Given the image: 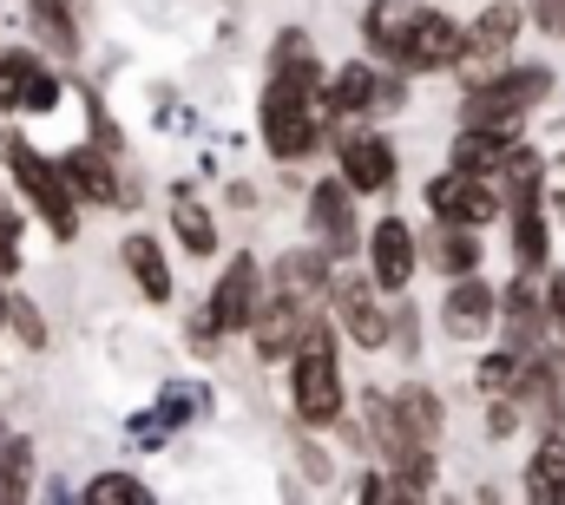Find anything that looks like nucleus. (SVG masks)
<instances>
[{
  "instance_id": "32",
  "label": "nucleus",
  "mask_w": 565,
  "mask_h": 505,
  "mask_svg": "<svg viewBox=\"0 0 565 505\" xmlns=\"http://www.w3.org/2000/svg\"><path fill=\"white\" fill-rule=\"evenodd\" d=\"M422 348H427V322H422V309L408 302V296H395V335H388V355L395 362H422Z\"/></svg>"
},
{
  "instance_id": "28",
  "label": "nucleus",
  "mask_w": 565,
  "mask_h": 505,
  "mask_svg": "<svg viewBox=\"0 0 565 505\" xmlns=\"http://www.w3.org/2000/svg\"><path fill=\"white\" fill-rule=\"evenodd\" d=\"M526 368H533V355H520L513 342H493V348L473 355V394H480V400H493V394H520Z\"/></svg>"
},
{
  "instance_id": "21",
  "label": "nucleus",
  "mask_w": 565,
  "mask_h": 505,
  "mask_svg": "<svg viewBox=\"0 0 565 505\" xmlns=\"http://www.w3.org/2000/svg\"><path fill=\"white\" fill-rule=\"evenodd\" d=\"M480 237H487V230H473V224H447V217H427V230H422L427 269H434L440 282L487 269V244H480Z\"/></svg>"
},
{
  "instance_id": "23",
  "label": "nucleus",
  "mask_w": 565,
  "mask_h": 505,
  "mask_svg": "<svg viewBox=\"0 0 565 505\" xmlns=\"http://www.w3.org/2000/svg\"><path fill=\"white\" fill-rule=\"evenodd\" d=\"M264 73H277V79H309V86H329V60H322L316 33H309L302 20H289V26H277V33H270Z\"/></svg>"
},
{
  "instance_id": "10",
  "label": "nucleus",
  "mask_w": 565,
  "mask_h": 505,
  "mask_svg": "<svg viewBox=\"0 0 565 505\" xmlns=\"http://www.w3.org/2000/svg\"><path fill=\"white\" fill-rule=\"evenodd\" d=\"M335 171L362 191V197H395L402 191V144H395V131L382 126H342L335 131Z\"/></svg>"
},
{
  "instance_id": "14",
  "label": "nucleus",
  "mask_w": 565,
  "mask_h": 505,
  "mask_svg": "<svg viewBox=\"0 0 565 505\" xmlns=\"http://www.w3.org/2000/svg\"><path fill=\"white\" fill-rule=\"evenodd\" d=\"M500 342H513L520 355H546L559 342L553 335V309H546V276L513 269L500 282Z\"/></svg>"
},
{
  "instance_id": "25",
  "label": "nucleus",
  "mask_w": 565,
  "mask_h": 505,
  "mask_svg": "<svg viewBox=\"0 0 565 505\" xmlns=\"http://www.w3.org/2000/svg\"><path fill=\"white\" fill-rule=\"evenodd\" d=\"M520 493H526L533 505H565V427H546V433H533Z\"/></svg>"
},
{
  "instance_id": "18",
  "label": "nucleus",
  "mask_w": 565,
  "mask_h": 505,
  "mask_svg": "<svg viewBox=\"0 0 565 505\" xmlns=\"http://www.w3.org/2000/svg\"><path fill=\"white\" fill-rule=\"evenodd\" d=\"M329 309V302H322ZM309 315L316 309H302V302H289V296H264V309H257V322H250V355H257V368H282L289 355H296V342H302V329H309Z\"/></svg>"
},
{
  "instance_id": "35",
  "label": "nucleus",
  "mask_w": 565,
  "mask_h": 505,
  "mask_svg": "<svg viewBox=\"0 0 565 505\" xmlns=\"http://www.w3.org/2000/svg\"><path fill=\"white\" fill-rule=\"evenodd\" d=\"M546 309H553V335L565 342V262L546 269Z\"/></svg>"
},
{
  "instance_id": "26",
  "label": "nucleus",
  "mask_w": 565,
  "mask_h": 505,
  "mask_svg": "<svg viewBox=\"0 0 565 505\" xmlns=\"http://www.w3.org/2000/svg\"><path fill=\"white\" fill-rule=\"evenodd\" d=\"M33 473H40V447L26 427H13V413H0V505L33 499Z\"/></svg>"
},
{
  "instance_id": "37",
  "label": "nucleus",
  "mask_w": 565,
  "mask_h": 505,
  "mask_svg": "<svg viewBox=\"0 0 565 505\" xmlns=\"http://www.w3.org/2000/svg\"><path fill=\"white\" fill-rule=\"evenodd\" d=\"M7 309H13V289L0 282V335H7Z\"/></svg>"
},
{
  "instance_id": "31",
  "label": "nucleus",
  "mask_w": 565,
  "mask_h": 505,
  "mask_svg": "<svg viewBox=\"0 0 565 505\" xmlns=\"http://www.w3.org/2000/svg\"><path fill=\"white\" fill-rule=\"evenodd\" d=\"M7 335H13L26 355H46V348H53V322H46V309H40L33 296H13V309H7Z\"/></svg>"
},
{
  "instance_id": "16",
  "label": "nucleus",
  "mask_w": 565,
  "mask_h": 505,
  "mask_svg": "<svg viewBox=\"0 0 565 505\" xmlns=\"http://www.w3.org/2000/svg\"><path fill=\"white\" fill-rule=\"evenodd\" d=\"M382 86H388V66L375 53H355V60H335L329 66V112L342 126H362V119H382Z\"/></svg>"
},
{
  "instance_id": "27",
  "label": "nucleus",
  "mask_w": 565,
  "mask_h": 505,
  "mask_svg": "<svg viewBox=\"0 0 565 505\" xmlns=\"http://www.w3.org/2000/svg\"><path fill=\"white\" fill-rule=\"evenodd\" d=\"M526 131H493V126H454V144H447V158L454 164H467V171H487V178H500L507 171V158H513V144H520Z\"/></svg>"
},
{
  "instance_id": "17",
  "label": "nucleus",
  "mask_w": 565,
  "mask_h": 505,
  "mask_svg": "<svg viewBox=\"0 0 565 505\" xmlns=\"http://www.w3.org/2000/svg\"><path fill=\"white\" fill-rule=\"evenodd\" d=\"M329 282H335V256L322 244H289V250L270 256V289L289 296V302H302V309H322Z\"/></svg>"
},
{
  "instance_id": "15",
  "label": "nucleus",
  "mask_w": 565,
  "mask_h": 505,
  "mask_svg": "<svg viewBox=\"0 0 565 505\" xmlns=\"http://www.w3.org/2000/svg\"><path fill=\"white\" fill-rule=\"evenodd\" d=\"M507 256H513V269H533V276L553 269V256H559V217H553L546 191L507 204Z\"/></svg>"
},
{
  "instance_id": "3",
  "label": "nucleus",
  "mask_w": 565,
  "mask_h": 505,
  "mask_svg": "<svg viewBox=\"0 0 565 505\" xmlns=\"http://www.w3.org/2000/svg\"><path fill=\"white\" fill-rule=\"evenodd\" d=\"M0 164H7L13 197H20V204L33 211V224L53 237V250H73L79 230H86V204L73 197V184H66V171H60V151H40L20 126H7L0 131Z\"/></svg>"
},
{
  "instance_id": "5",
  "label": "nucleus",
  "mask_w": 565,
  "mask_h": 505,
  "mask_svg": "<svg viewBox=\"0 0 565 505\" xmlns=\"http://www.w3.org/2000/svg\"><path fill=\"white\" fill-rule=\"evenodd\" d=\"M329 315H335V329H342L349 348H362V355H388V335H395V296L369 276V262H335Z\"/></svg>"
},
{
  "instance_id": "38",
  "label": "nucleus",
  "mask_w": 565,
  "mask_h": 505,
  "mask_svg": "<svg viewBox=\"0 0 565 505\" xmlns=\"http://www.w3.org/2000/svg\"><path fill=\"white\" fill-rule=\"evenodd\" d=\"M0 178H7V164H0Z\"/></svg>"
},
{
  "instance_id": "7",
  "label": "nucleus",
  "mask_w": 565,
  "mask_h": 505,
  "mask_svg": "<svg viewBox=\"0 0 565 505\" xmlns=\"http://www.w3.org/2000/svg\"><path fill=\"white\" fill-rule=\"evenodd\" d=\"M422 204H427V217L473 224V230L507 224V184H500V178H487V171H467V164H454V158H447L440 171H427Z\"/></svg>"
},
{
  "instance_id": "4",
  "label": "nucleus",
  "mask_w": 565,
  "mask_h": 505,
  "mask_svg": "<svg viewBox=\"0 0 565 505\" xmlns=\"http://www.w3.org/2000/svg\"><path fill=\"white\" fill-rule=\"evenodd\" d=\"M559 93V73L546 60H513L493 79L460 93V126H493V131H526Z\"/></svg>"
},
{
  "instance_id": "33",
  "label": "nucleus",
  "mask_w": 565,
  "mask_h": 505,
  "mask_svg": "<svg viewBox=\"0 0 565 505\" xmlns=\"http://www.w3.org/2000/svg\"><path fill=\"white\" fill-rule=\"evenodd\" d=\"M178 440V427H171V413L151 400L139 413H126V447H139V453H158V447H171Z\"/></svg>"
},
{
  "instance_id": "36",
  "label": "nucleus",
  "mask_w": 565,
  "mask_h": 505,
  "mask_svg": "<svg viewBox=\"0 0 565 505\" xmlns=\"http://www.w3.org/2000/svg\"><path fill=\"white\" fill-rule=\"evenodd\" d=\"M224 197H231V211H257V184H250V178H231Z\"/></svg>"
},
{
  "instance_id": "8",
  "label": "nucleus",
  "mask_w": 565,
  "mask_h": 505,
  "mask_svg": "<svg viewBox=\"0 0 565 505\" xmlns=\"http://www.w3.org/2000/svg\"><path fill=\"white\" fill-rule=\"evenodd\" d=\"M66 79L46 66L33 40H0V119H46L60 112Z\"/></svg>"
},
{
  "instance_id": "6",
  "label": "nucleus",
  "mask_w": 565,
  "mask_h": 505,
  "mask_svg": "<svg viewBox=\"0 0 565 505\" xmlns=\"http://www.w3.org/2000/svg\"><path fill=\"white\" fill-rule=\"evenodd\" d=\"M302 230H309V244H322L335 262H355L362 244H369L362 191H355L342 171H322V178L309 184V197H302Z\"/></svg>"
},
{
  "instance_id": "2",
  "label": "nucleus",
  "mask_w": 565,
  "mask_h": 505,
  "mask_svg": "<svg viewBox=\"0 0 565 505\" xmlns=\"http://www.w3.org/2000/svg\"><path fill=\"white\" fill-rule=\"evenodd\" d=\"M335 131H342V119L329 112V93H322V86L264 73V93H257V138H264L270 164H282V171L316 164L322 151H335Z\"/></svg>"
},
{
  "instance_id": "9",
  "label": "nucleus",
  "mask_w": 565,
  "mask_h": 505,
  "mask_svg": "<svg viewBox=\"0 0 565 505\" xmlns=\"http://www.w3.org/2000/svg\"><path fill=\"white\" fill-rule=\"evenodd\" d=\"M434 329H440V342H460V348H487V342H500V282H493L487 269L440 282Z\"/></svg>"
},
{
  "instance_id": "19",
  "label": "nucleus",
  "mask_w": 565,
  "mask_h": 505,
  "mask_svg": "<svg viewBox=\"0 0 565 505\" xmlns=\"http://www.w3.org/2000/svg\"><path fill=\"white\" fill-rule=\"evenodd\" d=\"M113 256H119L126 282L139 289L151 309H171V302H178V269H171V256H164V244H158L151 230H126Z\"/></svg>"
},
{
  "instance_id": "24",
  "label": "nucleus",
  "mask_w": 565,
  "mask_h": 505,
  "mask_svg": "<svg viewBox=\"0 0 565 505\" xmlns=\"http://www.w3.org/2000/svg\"><path fill=\"white\" fill-rule=\"evenodd\" d=\"M395 407H402V433L422 453H440V440H447V394L434 380H402L395 387Z\"/></svg>"
},
{
  "instance_id": "30",
  "label": "nucleus",
  "mask_w": 565,
  "mask_h": 505,
  "mask_svg": "<svg viewBox=\"0 0 565 505\" xmlns=\"http://www.w3.org/2000/svg\"><path fill=\"white\" fill-rule=\"evenodd\" d=\"M158 407H164V413H171V427H178V433H184V427H198V420H211V413H217V394H211V387H204V380H164V387H158Z\"/></svg>"
},
{
  "instance_id": "11",
  "label": "nucleus",
  "mask_w": 565,
  "mask_h": 505,
  "mask_svg": "<svg viewBox=\"0 0 565 505\" xmlns=\"http://www.w3.org/2000/svg\"><path fill=\"white\" fill-rule=\"evenodd\" d=\"M264 296H270V262L257 250H231V262L217 269V282H211V296H204V309H211V322L237 342V335H250Z\"/></svg>"
},
{
  "instance_id": "34",
  "label": "nucleus",
  "mask_w": 565,
  "mask_h": 505,
  "mask_svg": "<svg viewBox=\"0 0 565 505\" xmlns=\"http://www.w3.org/2000/svg\"><path fill=\"white\" fill-rule=\"evenodd\" d=\"M296 473H302L316 493H322V486H335V453H329V447H322V433H309V427L296 433Z\"/></svg>"
},
{
  "instance_id": "13",
  "label": "nucleus",
  "mask_w": 565,
  "mask_h": 505,
  "mask_svg": "<svg viewBox=\"0 0 565 505\" xmlns=\"http://www.w3.org/2000/svg\"><path fill=\"white\" fill-rule=\"evenodd\" d=\"M126 158H113L99 138H73V144H60V171H66V184H73V197L86 204V211H132V191H126V171H119Z\"/></svg>"
},
{
  "instance_id": "29",
  "label": "nucleus",
  "mask_w": 565,
  "mask_h": 505,
  "mask_svg": "<svg viewBox=\"0 0 565 505\" xmlns=\"http://www.w3.org/2000/svg\"><path fill=\"white\" fill-rule=\"evenodd\" d=\"M79 499L86 505H151L158 486H151L145 473H132V466H99V473L79 486Z\"/></svg>"
},
{
  "instance_id": "20",
  "label": "nucleus",
  "mask_w": 565,
  "mask_h": 505,
  "mask_svg": "<svg viewBox=\"0 0 565 505\" xmlns=\"http://www.w3.org/2000/svg\"><path fill=\"white\" fill-rule=\"evenodd\" d=\"M164 224H171V244L178 256H191V262H211V256H224V230H217V211L191 191V184H171V197H164Z\"/></svg>"
},
{
  "instance_id": "1",
  "label": "nucleus",
  "mask_w": 565,
  "mask_h": 505,
  "mask_svg": "<svg viewBox=\"0 0 565 505\" xmlns=\"http://www.w3.org/2000/svg\"><path fill=\"white\" fill-rule=\"evenodd\" d=\"M289 368V413H296V427H309V433H342V420L355 413V394H349V375H342V329H335V315L329 309H316L309 315V329H302V342H296V355L282 362Z\"/></svg>"
},
{
  "instance_id": "12",
  "label": "nucleus",
  "mask_w": 565,
  "mask_h": 505,
  "mask_svg": "<svg viewBox=\"0 0 565 505\" xmlns=\"http://www.w3.org/2000/svg\"><path fill=\"white\" fill-rule=\"evenodd\" d=\"M362 262H369V276L388 289V296H408L415 289V276L427 269L422 256V230L402 217V211H382L375 224H369V244H362Z\"/></svg>"
},
{
  "instance_id": "22",
  "label": "nucleus",
  "mask_w": 565,
  "mask_h": 505,
  "mask_svg": "<svg viewBox=\"0 0 565 505\" xmlns=\"http://www.w3.org/2000/svg\"><path fill=\"white\" fill-rule=\"evenodd\" d=\"M20 20H26V40L53 60H79L86 53V26L73 13V0H20Z\"/></svg>"
}]
</instances>
